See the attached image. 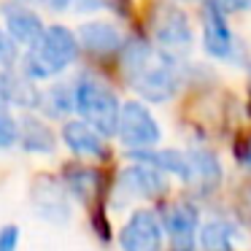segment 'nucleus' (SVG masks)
Wrapping results in <instances>:
<instances>
[{
    "label": "nucleus",
    "instance_id": "f257e3e1",
    "mask_svg": "<svg viewBox=\"0 0 251 251\" xmlns=\"http://www.w3.org/2000/svg\"><path fill=\"white\" fill-rule=\"evenodd\" d=\"M122 71L130 87L141 98L151 103H165L178 89L173 57L154 51V46L143 38H130L122 49Z\"/></svg>",
    "mask_w": 251,
    "mask_h": 251
},
{
    "label": "nucleus",
    "instance_id": "f03ea898",
    "mask_svg": "<svg viewBox=\"0 0 251 251\" xmlns=\"http://www.w3.org/2000/svg\"><path fill=\"white\" fill-rule=\"evenodd\" d=\"M78 57V38L62 25H51L27 49L22 65L30 78H51L62 73Z\"/></svg>",
    "mask_w": 251,
    "mask_h": 251
},
{
    "label": "nucleus",
    "instance_id": "7ed1b4c3",
    "mask_svg": "<svg viewBox=\"0 0 251 251\" xmlns=\"http://www.w3.org/2000/svg\"><path fill=\"white\" fill-rule=\"evenodd\" d=\"M73 87H76V111L84 116V122L103 135H116L125 103H119L114 89L95 76H81Z\"/></svg>",
    "mask_w": 251,
    "mask_h": 251
},
{
    "label": "nucleus",
    "instance_id": "20e7f679",
    "mask_svg": "<svg viewBox=\"0 0 251 251\" xmlns=\"http://www.w3.org/2000/svg\"><path fill=\"white\" fill-rule=\"evenodd\" d=\"M116 138L125 146H130L132 151H146V149H157L162 130H159L157 119L151 116V111L141 100H127L122 105V119H119Z\"/></svg>",
    "mask_w": 251,
    "mask_h": 251
},
{
    "label": "nucleus",
    "instance_id": "39448f33",
    "mask_svg": "<svg viewBox=\"0 0 251 251\" xmlns=\"http://www.w3.org/2000/svg\"><path fill=\"white\" fill-rule=\"evenodd\" d=\"M151 33L154 41L165 49V54L170 57V51H181L192 44V25L189 17L181 11L178 6L170 3H159L151 11Z\"/></svg>",
    "mask_w": 251,
    "mask_h": 251
},
{
    "label": "nucleus",
    "instance_id": "423d86ee",
    "mask_svg": "<svg viewBox=\"0 0 251 251\" xmlns=\"http://www.w3.org/2000/svg\"><path fill=\"white\" fill-rule=\"evenodd\" d=\"M162 227L170 238L173 251H195L200 246V213L192 202H173L162 213Z\"/></svg>",
    "mask_w": 251,
    "mask_h": 251
},
{
    "label": "nucleus",
    "instance_id": "0eeeda50",
    "mask_svg": "<svg viewBox=\"0 0 251 251\" xmlns=\"http://www.w3.org/2000/svg\"><path fill=\"white\" fill-rule=\"evenodd\" d=\"M162 216L149 208H138L119 232L122 251H159L162 249Z\"/></svg>",
    "mask_w": 251,
    "mask_h": 251
},
{
    "label": "nucleus",
    "instance_id": "6e6552de",
    "mask_svg": "<svg viewBox=\"0 0 251 251\" xmlns=\"http://www.w3.org/2000/svg\"><path fill=\"white\" fill-rule=\"evenodd\" d=\"M202 49L216 60H235V35L229 30L227 14L216 6H202Z\"/></svg>",
    "mask_w": 251,
    "mask_h": 251
},
{
    "label": "nucleus",
    "instance_id": "1a4fd4ad",
    "mask_svg": "<svg viewBox=\"0 0 251 251\" xmlns=\"http://www.w3.org/2000/svg\"><path fill=\"white\" fill-rule=\"evenodd\" d=\"M122 192L127 197H143V200H157L168 192V181H165V173L151 165H141L132 162L127 165L119 173V181H116Z\"/></svg>",
    "mask_w": 251,
    "mask_h": 251
},
{
    "label": "nucleus",
    "instance_id": "9d476101",
    "mask_svg": "<svg viewBox=\"0 0 251 251\" xmlns=\"http://www.w3.org/2000/svg\"><path fill=\"white\" fill-rule=\"evenodd\" d=\"M62 141L76 157H92V159H108V143L100 130L87 125L84 119H71L62 127Z\"/></svg>",
    "mask_w": 251,
    "mask_h": 251
},
{
    "label": "nucleus",
    "instance_id": "9b49d317",
    "mask_svg": "<svg viewBox=\"0 0 251 251\" xmlns=\"http://www.w3.org/2000/svg\"><path fill=\"white\" fill-rule=\"evenodd\" d=\"M33 205L38 216H44L51 224H65L71 219V205H68L65 186L57 184L54 178H41L33 186Z\"/></svg>",
    "mask_w": 251,
    "mask_h": 251
},
{
    "label": "nucleus",
    "instance_id": "f8f14e48",
    "mask_svg": "<svg viewBox=\"0 0 251 251\" xmlns=\"http://www.w3.org/2000/svg\"><path fill=\"white\" fill-rule=\"evenodd\" d=\"M3 17H6V33L14 38V44L33 46L46 30L44 22H41V17L30 6H25V3L8 6L6 11H3Z\"/></svg>",
    "mask_w": 251,
    "mask_h": 251
},
{
    "label": "nucleus",
    "instance_id": "ddd939ff",
    "mask_svg": "<svg viewBox=\"0 0 251 251\" xmlns=\"http://www.w3.org/2000/svg\"><path fill=\"white\" fill-rule=\"evenodd\" d=\"M186 157H189V178H186V184H192L200 192L216 189L219 181H222V165H219L216 154L197 146V149H189Z\"/></svg>",
    "mask_w": 251,
    "mask_h": 251
},
{
    "label": "nucleus",
    "instance_id": "4468645a",
    "mask_svg": "<svg viewBox=\"0 0 251 251\" xmlns=\"http://www.w3.org/2000/svg\"><path fill=\"white\" fill-rule=\"evenodd\" d=\"M0 84L6 89L8 105H22V108H35L44 103V95L35 89V78H30L25 71H3L0 73Z\"/></svg>",
    "mask_w": 251,
    "mask_h": 251
},
{
    "label": "nucleus",
    "instance_id": "2eb2a0df",
    "mask_svg": "<svg viewBox=\"0 0 251 251\" xmlns=\"http://www.w3.org/2000/svg\"><path fill=\"white\" fill-rule=\"evenodd\" d=\"M130 157L141 165H151L162 173H173L184 181L189 178V157L178 149H146V151H130Z\"/></svg>",
    "mask_w": 251,
    "mask_h": 251
},
{
    "label": "nucleus",
    "instance_id": "dca6fc26",
    "mask_svg": "<svg viewBox=\"0 0 251 251\" xmlns=\"http://www.w3.org/2000/svg\"><path fill=\"white\" fill-rule=\"evenodd\" d=\"M81 44L87 51L92 54H114V51H122V35L114 25L108 22H89L81 27Z\"/></svg>",
    "mask_w": 251,
    "mask_h": 251
},
{
    "label": "nucleus",
    "instance_id": "f3484780",
    "mask_svg": "<svg viewBox=\"0 0 251 251\" xmlns=\"http://www.w3.org/2000/svg\"><path fill=\"white\" fill-rule=\"evenodd\" d=\"M19 143L25 151L33 154H51L54 151V132L38 116H25L19 122Z\"/></svg>",
    "mask_w": 251,
    "mask_h": 251
},
{
    "label": "nucleus",
    "instance_id": "a211bd4d",
    "mask_svg": "<svg viewBox=\"0 0 251 251\" xmlns=\"http://www.w3.org/2000/svg\"><path fill=\"white\" fill-rule=\"evenodd\" d=\"M235 240H238V227L232 222L211 219L200 229L202 251H235Z\"/></svg>",
    "mask_w": 251,
    "mask_h": 251
},
{
    "label": "nucleus",
    "instance_id": "6ab92c4d",
    "mask_svg": "<svg viewBox=\"0 0 251 251\" xmlns=\"http://www.w3.org/2000/svg\"><path fill=\"white\" fill-rule=\"evenodd\" d=\"M98 178L100 176L95 173V168H87V165H68L65 168V189L81 202L95 200V195H98Z\"/></svg>",
    "mask_w": 251,
    "mask_h": 251
},
{
    "label": "nucleus",
    "instance_id": "aec40b11",
    "mask_svg": "<svg viewBox=\"0 0 251 251\" xmlns=\"http://www.w3.org/2000/svg\"><path fill=\"white\" fill-rule=\"evenodd\" d=\"M46 95L49 98H44V105L51 116H65L68 111L76 108V87H54Z\"/></svg>",
    "mask_w": 251,
    "mask_h": 251
},
{
    "label": "nucleus",
    "instance_id": "412c9836",
    "mask_svg": "<svg viewBox=\"0 0 251 251\" xmlns=\"http://www.w3.org/2000/svg\"><path fill=\"white\" fill-rule=\"evenodd\" d=\"M19 143V122L8 116V111H0V149H8Z\"/></svg>",
    "mask_w": 251,
    "mask_h": 251
},
{
    "label": "nucleus",
    "instance_id": "4be33fe9",
    "mask_svg": "<svg viewBox=\"0 0 251 251\" xmlns=\"http://www.w3.org/2000/svg\"><path fill=\"white\" fill-rule=\"evenodd\" d=\"M14 60H17V44L0 27V65H14Z\"/></svg>",
    "mask_w": 251,
    "mask_h": 251
},
{
    "label": "nucleus",
    "instance_id": "5701e85b",
    "mask_svg": "<svg viewBox=\"0 0 251 251\" xmlns=\"http://www.w3.org/2000/svg\"><path fill=\"white\" fill-rule=\"evenodd\" d=\"M17 246H19V227L17 224L0 227V251H17Z\"/></svg>",
    "mask_w": 251,
    "mask_h": 251
},
{
    "label": "nucleus",
    "instance_id": "b1692460",
    "mask_svg": "<svg viewBox=\"0 0 251 251\" xmlns=\"http://www.w3.org/2000/svg\"><path fill=\"white\" fill-rule=\"evenodd\" d=\"M211 6H216L222 14H240L251 11V0H208Z\"/></svg>",
    "mask_w": 251,
    "mask_h": 251
},
{
    "label": "nucleus",
    "instance_id": "393cba45",
    "mask_svg": "<svg viewBox=\"0 0 251 251\" xmlns=\"http://www.w3.org/2000/svg\"><path fill=\"white\" fill-rule=\"evenodd\" d=\"M19 3H25V6H44L49 11H65L73 0H19Z\"/></svg>",
    "mask_w": 251,
    "mask_h": 251
},
{
    "label": "nucleus",
    "instance_id": "a878e982",
    "mask_svg": "<svg viewBox=\"0 0 251 251\" xmlns=\"http://www.w3.org/2000/svg\"><path fill=\"white\" fill-rule=\"evenodd\" d=\"M240 162H243L246 168L251 170V138H249V141L243 143V151H240Z\"/></svg>",
    "mask_w": 251,
    "mask_h": 251
},
{
    "label": "nucleus",
    "instance_id": "bb28decb",
    "mask_svg": "<svg viewBox=\"0 0 251 251\" xmlns=\"http://www.w3.org/2000/svg\"><path fill=\"white\" fill-rule=\"evenodd\" d=\"M78 3H81V6H84V11H92V8L103 6L105 0H78Z\"/></svg>",
    "mask_w": 251,
    "mask_h": 251
},
{
    "label": "nucleus",
    "instance_id": "cd10ccee",
    "mask_svg": "<svg viewBox=\"0 0 251 251\" xmlns=\"http://www.w3.org/2000/svg\"><path fill=\"white\" fill-rule=\"evenodd\" d=\"M8 108V98H6V89H3V84H0V111Z\"/></svg>",
    "mask_w": 251,
    "mask_h": 251
}]
</instances>
